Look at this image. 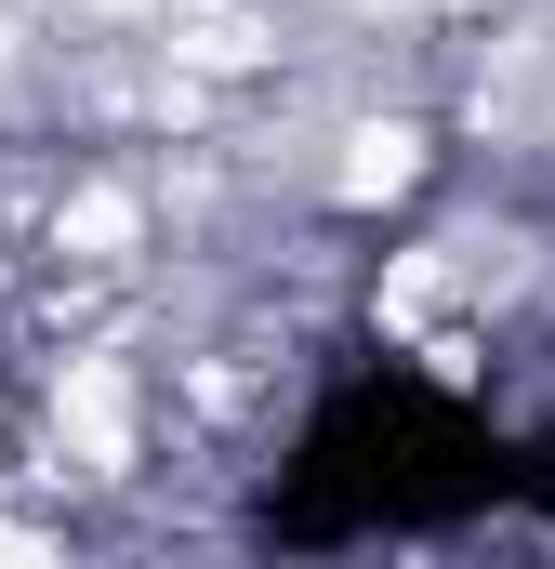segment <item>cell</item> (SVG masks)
<instances>
[{
	"instance_id": "1",
	"label": "cell",
	"mask_w": 555,
	"mask_h": 569,
	"mask_svg": "<svg viewBox=\"0 0 555 569\" xmlns=\"http://www.w3.org/2000/svg\"><path fill=\"white\" fill-rule=\"evenodd\" d=\"M516 463H529V437L490 425V398H463L450 371L344 358L304 398L278 477L252 490V543H278V557H344V543L476 530V517H516Z\"/></svg>"
},
{
	"instance_id": "2",
	"label": "cell",
	"mask_w": 555,
	"mask_h": 569,
	"mask_svg": "<svg viewBox=\"0 0 555 569\" xmlns=\"http://www.w3.org/2000/svg\"><path fill=\"white\" fill-rule=\"evenodd\" d=\"M516 517L555 530V437H529V463H516Z\"/></svg>"
}]
</instances>
